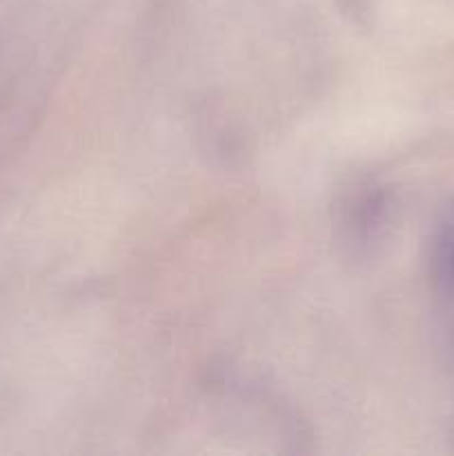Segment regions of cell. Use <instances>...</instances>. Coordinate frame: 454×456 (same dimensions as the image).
Segmentation results:
<instances>
[{"label": "cell", "instance_id": "6da1fadb", "mask_svg": "<svg viewBox=\"0 0 454 456\" xmlns=\"http://www.w3.org/2000/svg\"><path fill=\"white\" fill-rule=\"evenodd\" d=\"M432 283L441 312L454 330V200L445 208L432 239Z\"/></svg>", "mask_w": 454, "mask_h": 456}]
</instances>
